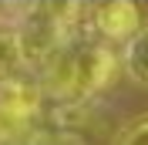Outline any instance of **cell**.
<instances>
[{"label":"cell","mask_w":148,"mask_h":145,"mask_svg":"<svg viewBox=\"0 0 148 145\" xmlns=\"http://www.w3.org/2000/svg\"><path fill=\"white\" fill-rule=\"evenodd\" d=\"M121 61L111 47H81L74 51V98H91L118 78Z\"/></svg>","instance_id":"1"},{"label":"cell","mask_w":148,"mask_h":145,"mask_svg":"<svg viewBox=\"0 0 148 145\" xmlns=\"http://www.w3.org/2000/svg\"><path fill=\"white\" fill-rule=\"evenodd\" d=\"M94 27L111 41L121 37H135L141 30V10L131 0H108L94 7Z\"/></svg>","instance_id":"2"},{"label":"cell","mask_w":148,"mask_h":145,"mask_svg":"<svg viewBox=\"0 0 148 145\" xmlns=\"http://www.w3.org/2000/svg\"><path fill=\"white\" fill-rule=\"evenodd\" d=\"M40 98H44V91L30 81H20V78L0 81V111H7L10 118L30 122V115H37V108H40Z\"/></svg>","instance_id":"3"},{"label":"cell","mask_w":148,"mask_h":145,"mask_svg":"<svg viewBox=\"0 0 148 145\" xmlns=\"http://www.w3.org/2000/svg\"><path fill=\"white\" fill-rule=\"evenodd\" d=\"M125 71L138 84L148 88V27H141L128 41V47H125Z\"/></svg>","instance_id":"4"},{"label":"cell","mask_w":148,"mask_h":145,"mask_svg":"<svg viewBox=\"0 0 148 145\" xmlns=\"http://www.w3.org/2000/svg\"><path fill=\"white\" fill-rule=\"evenodd\" d=\"M27 145H84V138L74 128H30Z\"/></svg>","instance_id":"5"},{"label":"cell","mask_w":148,"mask_h":145,"mask_svg":"<svg viewBox=\"0 0 148 145\" xmlns=\"http://www.w3.org/2000/svg\"><path fill=\"white\" fill-rule=\"evenodd\" d=\"M30 122H20V118H10L7 111H0V145H27L30 135Z\"/></svg>","instance_id":"6"},{"label":"cell","mask_w":148,"mask_h":145,"mask_svg":"<svg viewBox=\"0 0 148 145\" xmlns=\"http://www.w3.org/2000/svg\"><path fill=\"white\" fill-rule=\"evenodd\" d=\"M17 64H20L17 34H14V30H0V78H7Z\"/></svg>","instance_id":"7"},{"label":"cell","mask_w":148,"mask_h":145,"mask_svg":"<svg viewBox=\"0 0 148 145\" xmlns=\"http://www.w3.org/2000/svg\"><path fill=\"white\" fill-rule=\"evenodd\" d=\"M114 145H148V118H135L131 125H125Z\"/></svg>","instance_id":"8"}]
</instances>
